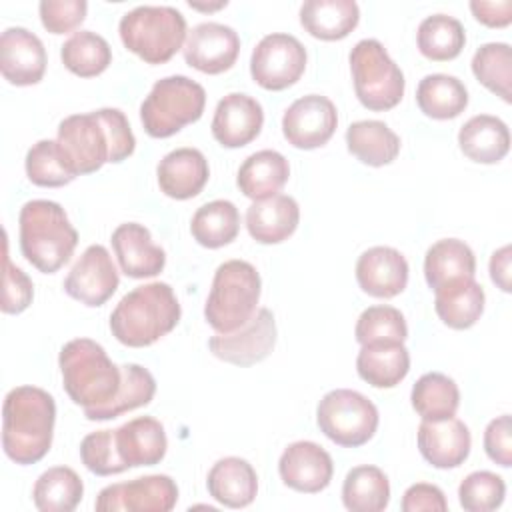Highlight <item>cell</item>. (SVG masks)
<instances>
[{
  "label": "cell",
  "mask_w": 512,
  "mask_h": 512,
  "mask_svg": "<svg viewBox=\"0 0 512 512\" xmlns=\"http://www.w3.org/2000/svg\"><path fill=\"white\" fill-rule=\"evenodd\" d=\"M56 142L74 176L98 172L106 162L118 164L136 150L130 122L118 108L66 116L58 124Z\"/></svg>",
  "instance_id": "obj_1"
},
{
  "label": "cell",
  "mask_w": 512,
  "mask_h": 512,
  "mask_svg": "<svg viewBox=\"0 0 512 512\" xmlns=\"http://www.w3.org/2000/svg\"><path fill=\"white\" fill-rule=\"evenodd\" d=\"M56 402L54 396L38 386L12 388L2 404V448L4 454L20 464L40 462L54 438Z\"/></svg>",
  "instance_id": "obj_2"
},
{
  "label": "cell",
  "mask_w": 512,
  "mask_h": 512,
  "mask_svg": "<svg viewBox=\"0 0 512 512\" xmlns=\"http://www.w3.org/2000/svg\"><path fill=\"white\" fill-rule=\"evenodd\" d=\"M180 316L182 308L172 286L148 282L122 296L110 314V332L128 348H144L170 334Z\"/></svg>",
  "instance_id": "obj_3"
},
{
  "label": "cell",
  "mask_w": 512,
  "mask_h": 512,
  "mask_svg": "<svg viewBox=\"0 0 512 512\" xmlns=\"http://www.w3.org/2000/svg\"><path fill=\"white\" fill-rule=\"evenodd\" d=\"M22 256L42 274H54L70 262L78 232L66 210L54 200H30L18 214Z\"/></svg>",
  "instance_id": "obj_4"
},
{
  "label": "cell",
  "mask_w": 512,
  "mask_h": 512,
  "mask_svg": "<svg viewBox=\"0 0 512 512\" xmlns=\"http://www.w3.org/2000/svg\"><path fill=\"white\" fill-rule=\"evenodd\" d=\"M62 386L82 410L108 404L122 386V366H116L106 350L92 338H74L58 354Z\"/></svg>",
  "instance_id": "obj_5"
},
{
  "label": "cell",
  "mask_w": 512,
  "mask_h": 512,
  "mask_svg": "<svg viewBox=\"0 0 512 512\" xmlns=\"http://www.w3.org/2000/svg\"><path fill=\"white\" fill-rule=\"evenodd\" d=\"M260 292V274L250 262L238 258L222 262L204 304L206 322L216 334L238 330L256 314Z\"/></svg>",
  "instance_id": "obj_6"
},
{
  "label": "cell",
  "mask_w": 512,
  "mask_h": 512,
  "mask_svg": "<svg viewBox=\"0 0 512 512\" xmlns=\"http://www.w3.org/2000/svg\"><path fill=\"white\" fill-rule=\"evenodd\" d=\"M122 44L146 64H164L184 48L186 18L172 6H136L120 18Z\"/></svg>",
  "instance_id": "obj_7"
},
{
  "label": "cell",
  "mask_w": 512,
  "mask_h": 512,
  "mask_svg": "<svg viewBox=\"0 0 512 512\" xmlns=\"http://www.w3.org/2000/svg\"><path fill=\"white\" fill-rule=\"evenodd\" d=\"M206 90L196 80L174 74L154 82L140 104V122L152 138H170L202 118Z\"/></svg>",
  "instance_id": "obj_8"
},
{
  "label": "cell",
  "mask_w": 512,
  "mask_h": 512,
  "mask_svg": "<svg viewBox=\"0 0 512 512\" xmlns=\"http://www.w3.org/2000/svg\"><path fill=\"white\" fill-rule=\"evenodd\" d=\"M350 72L360 104L372 112H386L400 104L406 80L382 42L364 38L350 50Z\"/></svg>",
  "instance_id": "obj_9"
},
{
  "label": "cell",
  "mask_w": 512,
  "mask_h": 512,
  "mask_svg": "<svg viewBox=\"0 0 512 512\" xmlns=\"http://www.w3.org/2000/svg\"><path fill=\"white\" fill-rule=\"evenodd\" d=\"M378 408L364 394L336 388L322 396L316 408L320 432L342 448H358L374 438L378 430Z\"/></svg>",
  "instance_id": "obj_10"
},
{
  "label": "cell",
  "mask_w": 512,
  "mask_h": 512,
  "mask_svg": "<svg viewBox=\"0 0 512 512\" xmlns=\"http://www.w3.org/2000/svg\"><path fill=\"white\" fill-rule=\"evenodd\" d=\"M306 62V48L296 36L272 32L254 46L250 56V74L260 88L280 92L302 78Z\"/></svg>",
  "instance_id": "obj_11"
},
{
  "label": "cell",
  "mask_w": 512,
  "mask_h": 512,
  "mask_svg": "<svg viewBox=\"0 0 512 512\" xmlns=\"http://www.w3.org/2000/svg\"><path fill=\"white\" fill-rule=\"evenodd\" d=\"M178 502V486L168 474L138 476L104 486L94 502L98 512H170Z\"/></svg>",
  "instance_id": "obj_12"
},
{
  "label": "cell",
  "mask_w": 512,
  "mask_h": 512,
  "mask_svg": "<svg viewBox=\"0 0 512 512\" xmlns=\"http://www.w3.org/2000/svg\"><path fill=\"white\" fill-rule=\"evenodd\" d=\"M278 330L272 310L258 308L256 314L238 330L214 334L208 340L210 352L234 366H252L270 356L276 346Z\"/></svg>",
  "instance_id": "obj_13"
},
{
  "label": "cell",
  "mask_w": 512,
  "mask_h": 512,
  "mask_svg": "<svg viewBox=\"0 0 512 512\" xmlns=\"http://www.w3.org/2000/svg\"><path fill=\"white\" fill-rule=\"evenodd\" d=\"M338 110L334 102L320 94H306L294 100L282 116V134L298 150L324 146L336 132Z\"/></svg>",
  "instance_id": "obj_14"
},
{
  "label": "cell",
  "mask_w": 512,
  "mask_h": 512,
  "mask_svg": "<svg viewBox=\"0 0 512 512\" xmlns=\"http://www.w3.org/2000/svg\"><path fill=\"white\" fill-rule=\"evenodd\" d=\"M120 276L110 252L102 244L88 246L64 278V292L84 306L96 308L118 290Z\"/></svg>",
  "instance_id": "obj_15"
},
{
  "label": "cell",
  "mask_w": 512,
  "mask_h": 512,
  "mask_svg": "<svg viewBox=\"0 0 512 512\" xmlns=\"http://www.w3.org/2000/svg\"><path fill=\"white\" fill-rule=\"evenodd\" d=\"M182 54L190 68L210 76L222 74L238 60L240 36L232 26L202 22L188 32Z\"/></svg>",
  "instance_id": "obj_16"
},
{
  "label": "cell",
  "mask_w": 512,
  "mask_h": 512,
  "mask_svg": "<svg viewBox=\"0 0 512 512\" xmlns=\"http://www.w3.org/2000/svg\"><path fill=\"white\" fill-rule=\"evenodd\" d=\"M280 480L302 494L326 490L334 476L332 456L312 440H298L284 448L278 460Z\"/></svg>",
  "instance_id": "obj_17"
},
{
  "label": "cell",
  "mask_w": 512,
  "mask_h": 512,
  "mask_svg": "<svg viewBox=\"0 0 512 512\" xmlns=\"http://www.w3.org/2000/svg\"><path fill=\"white\" fill-rule=\"evenodd\" d=\"M48 64L42 40L22 26H10L0 36V72L14 86H32L44 78Z\"/></svg>",
  "instance_id": "obj_18"
},
{
  "label": "cell",
  "mask_w": 512,
  "mask_h": 512,
  "mask_svg": "<svg viewBox=\"0 0 512 512\" xmlns=\"http://www.w3.org/2000/svg\"><path fill=\"white\" fill-rule=\"evenodd\" d=\"M262 126V104L244 92H230L216 104L210 130L220 146L242 148L258 138Z\"/></svg>",
  "instance_id": "obj_19"
},
{
  "label": "cell",
  "mask_w": 512,
  "mask_h": 512,
  "mask_svg": "<svg viewBox=\"0 0 512 512\" xmlns=\"http://www.w3.org/2000/svg\"><path fill=\"white\" fill-rule=\"evenodd\" d=\"M416 442L422 458L440 470L458 468L464 464L472 448L468 426L454 416L444 420H422Z\"/></svg>",
  "instance_id": "obj_20"
},
{
  "label": "cell",
  "mask_w": 512,
  "mask_h": 512,
  "mask_svg": "<svg viewBox=\"0 0 512 512\" xmlns=\"http://www.w3.org/2000/svg\"><path fill=\"white\" fill-rule=\"evenodd\" d=\"M408 260L392 246H372L356 262V282L368 296L394 298L408 284Z\"/></svg>",
  "instance_id": "obj_21"
},
{
  "label": "cell",
  "mask_w": 512,
  "mask_h": 512,
  "mask_svg": "<svg viewBox=\"0 0 512 512\" xmlns=\"http://www.w3.org/2000/svg\"><path fill=\"white\" fill-rule=\"evenodd\" d=\"M110 242L118 266L128 278H152L166 266V252L152 242V234L144 224L124 222L116 226Z\"/></svg>",
  "instance_id": "obj_22"
},
{
  "label": "cell",
  "mask_w": 512,
  "mask_h": 512,
  "mask_svg": "<svg viewBox=\"0 0 512 512\" xmlns=\"http://www.w3.org/2000/svg\"><path fill=\"white\" fill-rule=\"evenodd\" d=\"M160 190L172 200H190L198 196L208 178L210 166L198 148H176L168 152L156 168Z\"/></svg>",
  "instance_id": "obj_23"
},
{
  "label": "cell",
  "mask_w": 512,
  "mask_h": 512,
  "mask_svg": "<svg viewBox=\"0 0 512 512\" xmlns=\"http://www.w3.org/2000/svg\"><path fill=\"white\" fill-rule=\"evenodd\" d=\"M116 448L128 468L156 466L164 460L168 438L160 420L152 416H138L114 430Z\"/></svg>",
  "instance_id": "obj_24"
},
{
  "label": "cell",
  "mask_w": 512,
  "mask_h": 512,
  "mask_svg": "<svg viewBox=\"0 0 512 512\" xmlns=\"http://www.w3.org/2000/svg\"><path fill=\"white\" fill-rule=\"evenodd\" d=\"M300 222V206L288 194L256 200L246 210L248 234L260 244H280L288 240Z\"/></svg>",
  "instance_id": "obj_25"
},
{
  "label": "cell",
  "mask_w": 512,
  "mask_h": 512,
  "mask_svg": "<svg viewBox=\"0 0 512 512\" xmlns=\"http://www.w3.org/2000/svg\"><path fill=\"white\" fill-rule=\"evenodd\" d=\"M208 494L226 508H246L258 494V476L252 464L238 456H226L212 464L206 476Z\"/></svg>",
  "instance_id": "obj_26"
},
{
  "label": "cell",
  "mask_w": 512,
  "mask_h": 512,
  "mask_svg": "<svg viewBox=\"0 0 512 512\" xmlns=\"http://www.w3.org/2000/svg\"><path fill=\"white\" fill-rule=\"evenodd\" d=\"M458 146L472 162L496 164L510 150V130L498 116L476 114L458 130Z\"/></svg>",
  "instance_id": "obj_27"
},
{
  "label": "cell",
  "mask_w": 512,
  "mask_h": 512,
  "mask_svg": "<svg viewBox=\"0 0 512 512\" xmlns=\"http://www.w3.org/2000/svg\"><path fill=\"white\" fill-rule=\"evenodd\" d=\"M290 176L288 160L276 150H258L250 154L238 168L236 186L250 200H266L276 196Z\"/></svg>",
  "instance_id": "obj_28"
},
{
  "label": "cell",
  "mask_w": 512,
  "mask_h": 512,
  "mask_svg": "<svg viewBox=\"0 0 512 512\" xmlns=\"http://www.w3.org/2000/svg\"><path fill=\"white\" fill-rule=\"evenodd\" d=\"M474 276H476V256L464 240L442 238L426 250L424 278L432 292H436L446 284L474 278Z\"/></svg>",
  "instance_id": "obj_29"
},
{
  "label": "cell",
  "mask_w": 512,
  "mask_h": 512,
  "mask_svg": "<svg viewBox=\"0 0 512 512\" xmlns=\"http://www.w3.org/2000/svg\"><path fill=\"white\" fill-rule=\"evenodd\" d=\"M358 22L360 8L354 0H306L300 6L302 28L318 40H342Z\"/></svg>",
  "instance_id": "obj_30"
},
{
  "label": "cell",
  "mask_w": 512,
  "mask_h": 512,
  "mask_svg": "<svg viewBox=\"0 0 512 512\" xmlns=\"http://www.w3.org/2000/svg\"><path fill=\"white\" fill-rule=\"evenodd\" d=\"M484 304V288L474 278L446 284L434 292V310L452 330L472 328L480 320Z\"/></svg>",
  "instance_id": "obj_31"
},
{
  "label": "cell",
  "mask_w": 512,
  "mask_h": 512,
  "mask_svg": "<svg viewBox=\"0 0 512 512\" xmlns=\"http://www.w3.org/2000/svg\"><path fill=\"white\" fill-rule=\"evenodd\" d=\"M356 372L374 388H394L410 372V352L404 344L396 342L360 346Z\"/></svg>",
  "instance_id": "obj_32"
},
{
  "label": "cell",
  "mask_w": 512,
  "mask_h": 512,
  "mask_svg": "<svg viewBox=\"0 0 512 512\" xmlns=\"http://www.w3.org/2000/svg\"><path fill=\"white\" fill-rule=\"evenodd\" d=\"M400 138L380 120H358L346 128V148L366 166H386L400 154Z\"/></svg>",
  "instance_id": "obj_33"
},
{
  "label": "cell",
  "mask_w": 512,
  "mask_h": 512,
  "mask_svg": "<svg viewBox=\"0 0 512 512\" xmlns=\"http://www.w3.org/2000/svg\"><path fill=\"white\" fill-rule=\"evenodd\" d=\"M416 104L428 118L452 120L466 110L468 90L456 76L428 74L416 86Z\"/></svg>",
  "instance_id": "obj_34"
},
{
  "label": "cell",
  "mask_w": 512,
  "mask_h": 512,
  "mask_svg": "<svg viewBox=\"0 0 512 512\" xmlns=\"http://www.w3.org/2000/svg\"><path fill=\"white\" fill-rule=\"evenodd\" d=\"M154 394H156V380L148 368L140 364H122V386L118 394L100 408L84 410V416L86 420H92V422L112 420L130 410L150 404Z\"/></svg>",
  "instance_id": "obj_35"
},
{
  "label": "cell",
  "mask_w": 512,
  "mask_h": 512,
  "mask_svg": "<svg viewBox=\"0 0 512 512\" xmlns=\"http://www.w3.org/2000/svg\"><path fill=\"white\" fill-rule=\"evenodd\" d=\"M342 504L350 512H382L390 504L388 476L372 464L354 466L342 482Z\"/></svg>",
  "instance_id": "obj_36"
},
{
  "label": "cell",
  "mask_w": 512,
  "mask_h": 512,
  "mask_svg": "<svg viewBox=\"0 0 512 512\" xmlns=\"http://www.w3.org/2000/svg\"><path fill=\"white\" fill-rule=\"evenodd\" d=\"M192 238L210 250L228 246L240 232V212L230 200L202 204L190 220Z\"/></svg>",
  "instance_id": "obj_37"
},
{
  "label": "cell",
  "mask_w": 512,
  "mask_h": 512,
  "mask_svg": "<svg viewBox=\"0 0 512 512\" xmlns=\"http://www.w3.org/2000/svg\"><path fill=\"white\" fill-rule=\"evenodd\" d=\"M82 496V478L68 466L44 470L32 486V502L40 512H72Z\"/></svg>",
  "instance_id": "obj_38"
},
{
  "label": "cell",
  "mask_w": 512,
  "mask_h": 512,
  "mask_svg": "<svg viewBox=\"0 0 512 512\" xmlns=\"http://www.w3.org/2000/svg\"><path fill=\"white\" fill-rule=\"evenodd\" d=\"M416 44L424 58L432 62H448L460 56L466 44V32L458 18L448 14H432L420 22Z\"/></svg>",
  "instance_id": "obj_39"
},
{
  "label": "cell",
  "mask_w": 512,
  "mask_h": 512,
  "mask_svg": "<svg viewBox=\"0 0 512 512\" xmlns=\"http://www.w3.org/2000/svg\"><path fill=\"white\" fill-rule=\"evenodd\" d=\"M410 402L422 420H444L460 406L458 384L442 372L422 374L410 392Z\"/></svg>",
  "instance_id": "obj_40"
},
{
  "label": "cell",
  "mask_w": 512,
  "mask_h": 512,
  "mask_svg": "<svg viewBox=\"0 0 512 512\" xmlns=\"http://www.w3.org/2000/svg\"><path fill=\"white\" fill-rule=\"evenodd\" d=\"M62 64L80 78L100 76L112 62V50L104 36L92 30L74 32L60 48Z\"/></svg>",
  "instance_id": "obj_41"
},
{
  "label": "cell",
  "mask_w": 512,
  "mask_h": 512,
  "mask_svg": "<svg viewBox=\"0 0 512 512\" xmlns=\"http://www.w3.org/2000/svg\"><path fill=\"white\" fill-rule=\"evenodd\" d=\"M472 74L492 94L500 96L506 104L510 98L512 84V50L506 42L482 44L472 56Z\"/></svg>",
  "instance_id": "obj_42"
},
{
  "label": "cell",
  "mask_w": 512,
  "mask_h": 512,
  "mask_svg": "<svg viewBox=\"0 0 512 512\" xmlns=\"http://www.w3.org/2000/svg\"><path fill=\"white\" fill-rule=\"evenodd\" d=\"M354 336L360 346L382 342L404 344L408 338V324L398 308L376 304L362 310L354 326Z\"/></svg>",
  "instance_id": "obj_43"
},
{
  "label": "cell",
  "mask_w": 512,
  "mask_h": 512,
  "mask_svg": "<svg viewBox=\"0 0 512 512\" xmlns=\"http://www.w3.org/2000/svg\"><path fill=\"white\" fill-rule=\"evenodd\" d=\"M24 168L28 180L42 188H60L76 178L68 168L56 140H38L32 144L26 152Z\"/></svg>",
  "instance_id": "obj_44"
},
{
  "label": "cell",
  "mask_w": 512,
  "mask_h": 512,
  "mask_svg": "<svg viewBox=\"0 0 512 512\" xmlns=\"http://www.w3.org/2000/svg\"><path fill=\"white\" fill-rule=\"evenodd\" d=\"M506 482L490 470L470 472L458 486V502L466 512H490L502 506Z\"/></svg>",
  "instance_id": "obj_45"
},
{
  "label": "cell",
  "mask_w": 512,
  "mask_h": 512,
  "mask_svg": "<svg viewBox=\"0 0 512 512\" xmlns=\"http://www.w3.org/2000/svg\"><path fill=\"white\" fill-rule=\"evenodd\" d=\"M80 460L96 476H112L128 470L118 454L114 430H96L86 434L80 442Z\"/></svg>",
  "instance_id": "obj_46"
},
{
  "label": "cell",
  "mask_w": 512,
  "mask_h": 512,
  "mask_svg": "<svg viewBox=\"0 0 512 512\" xmlns=\"http://www.w3.org/2000/svg\"><path fill=\"white\" fill-rule=\"evenodd\" d=\"M34 298V284L24 270L14 266L8 256V238L4 234V276H2V302L4 314L24 312Z\"/></svg>",
  "instance_id": "obj_47"
},
{
  "label": "cell",
  "mask_w": 512,
  "mask_h": 512,
  "mask_svg": "<svg viewBox=\"0 0 512 512\" xmlns=\"http://www.w3.org/2000/svg\"><path fill=\"white\" fill-rule=\"evenodd\" d=\"M38 12L50 34H68L86 20L88 4L86 0H42Z\"/></svg>",
  "instance_id": "obj_48"
},
{
  "label": "cell",
  "mask_w": 512,
  "mask_h": 512,
  "mask_svg": "<svg viewBox=\"0 0 512 512\" xmlns=\"http://www.w3.org/2000/svg\"><path fill=\"white\" fill-rule=\"evenodd\" d=\"M484 452L494 464H498L502 468L512 466V420H510V414L496 416L494 420L488 422V426L484 430Z\"/></svg>",
  "instance_id": "obj_49"
},
{
  "label": "cell",
  "mask_w": 512,
  "mask_h": 512,
  "mask_svg": "<svg viewBox=\"0 0 512 512\" xmlns=\"http://www.w3.org/2000/svg\"><path fill=\"white\" fill-rule=\"evenodd\" d=\"M400 508L404 512H420V510H432V512H444L448 510V502L444 492L436 484L428 482H416L406 488L402 494Z\"/></svg>",
  "instance_id": "obj_50"
},
{
  "label": "cell",
  "mask_w": 512,
  "mask_h": 512,
  "mask_svg": "<svg viewBox=\"0 0 512 512\" xmlns=\"http://www.w3.org/2000/svg\"><path fill=\"white\" fill-rule=\"evenodd\" d=\"M470 10H472L474 18L488 28H506L512 22V2L510 0H498V2L472 0Z\"/></svg>",
  "instance_id": "obj_51"
},
{
  "label": "cell",
  "mask_w": 512,
  "mask_h": 512,
  "mask_svg": "<svg viewBox=\"0 0 512 512\" xmlns=\"http://www.w3.org/2000/svg\"><path fill=\"white\" fill-rule=\"evenodd\" d=\"M512 250L510 246H502L498 248L492 256H490V278L492 282L502 290V292H510V260H512Z\"/></svg>",
  "instance_id": "obj_52"
},
{
  "label": "cell",
  "mask_w": 512,
  "mask_h": 512,
  "mask_svg": "<svg viewBox=\"0 0 512 512\" xmlns=\"http://www.w3.org/2000/svg\"><path fill=\"white\" fill-rule=\"evenodd\" d=\"M190 4V8H196V10H208V12H212V10H218V8H224L228 2L226 0H220V2H216V4H198V2H188Z\"/></svg>",
  "instance_id": "obj_53"
}]
</instances>
